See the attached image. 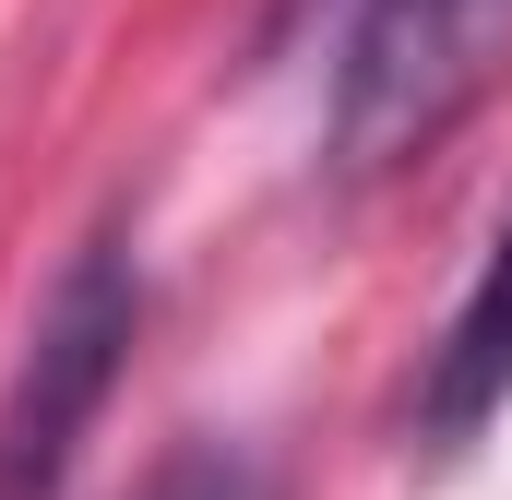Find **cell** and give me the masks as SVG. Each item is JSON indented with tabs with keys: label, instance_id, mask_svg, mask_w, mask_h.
<instances>
[{
	"label": "cell",
	"instance_id": "3",
	"mask_svg": "<svg viewBox=\"0 0 512 500\" xmlns=\"http://www.w3.org/2000/svg\"><path fill=\"white\" fill-rule=\"evenodd\" d=\"M501 405H512V227L489 239L477 286L453 298V322H441V346L417 370L405 429H417V453H465V441H489Z\"/></svg>",
	"mask_w": 512,
	"mask_h": 500
},
{
	"label": "cell",
	"instance_id": "2",
	"mask_svg": "<svg viewBox=\"0 0 512 500\" xmlns=\"http://www.w3.org/2000/svg\"><path fill=\"white\" fill-rule=\"evenodd\" d=\"M131 346H143V262L120 239L72 250V274L48 286L24 358L0 381V500H60L84 429L108 417V393L131 370Z\"/></svg>",
	"mask_w": 512,
	"mask_h": 500
},
{
	"label": "cell",
	"instance_id": "4",
	"mask_svg": "<svg viewBox=\"0 0 512 500\" xmlns=\"http://www.w3.org/2000/svg\"><path fill=\"white\" fill-rule=\"evenodd\" d=\"M131 500H274V477H262L239 441H179V453H167Z\"/></svg>",
	"mask_w": 512,
	"mask_h": 500
},
{
	"label": "cell",
	"instance_id": "1",
	"mask_svg": "<svg viewBox=\"0 0 512 500\" xmlns=\"http://www.w3.org/2000/svg\"><path fill=\"white\" fill-rule=\"evenodd\" d=\"M512 60V0H358L346 48H334V167L382 179L405 155H429Z\"/></svg>",
	"mask_w": 512,
	"mask_h": 500
}]
</instances>
